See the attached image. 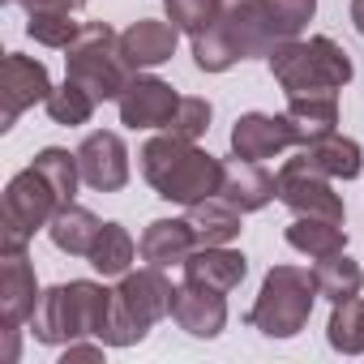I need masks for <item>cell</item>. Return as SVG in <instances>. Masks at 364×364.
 <instances>
[{
  "mask_svg": "<svg viewBox=\"0 0 364 364\" xmlns=\"http://www.w3.org/2000/svg\"><path fill=\"white\" fill-rule=\"evenodd\" d=\"M141 176L146 185L163 198V202H176V206H193V202H206L223 189V163L202 150L198 141L189 137H176L167 129H159L146 146H141Z\"/></svg>",
  "mask_w": 364,
  "mask_h": 364,
  "instance_id": "1",
  "label": "cell"
},
{
  "mask_svg": "<svg viewBox=\"0 0 364 364\" xmlns=\"http://www.w3.org/2000/svg\"><path fill=\"white\" fill-rule=\"evenodd\" d=\"M266 65L274 73V82L287 95H309V90H343L351 82V56L330 39V35H313V39H279L266 52Z\"/></svg>",
  "mask_w": 364,
  "mask_h": 364,
  "instance_id": "2",
  "label": "cell"
},
{
  "mask_svg": "<svg viewBox=\"0 0 364 364\" xmlns=\"http://www.w3.org/2000/svg\"><path fill=\"white\" fill-rule=\"evenodd\" d=\"M313 300H317L313 270L270 266L262 279V291L249 309V326L262 330L266 338H296L313 317Z\"/></svg>",
  "mask_w": 364,
  "mask_h": 364,
  "instance_id": "3",
  "label": "cell"
},
{
  "mask_svg": "<svg viewBox=\"0 0 364 364\" xmlns=\"http://www.w3.org/2000/svg\"><path fill=\"white\" fill-rule=\"evenodd\" d=\"M65 77L77 82L82 90H90L99 103L120 99V90H124L129 77H133L129 60L120 56V35H116L107 22H86L82 35L69 43Z\"/></svg>",
  "mask_w": 364,
  "mask_h": 364,
  "instance_id": "4",
  "label": "cell"
},
{
  "mask_svg": "<svg viewBox=\"0 0 364 364\" xmlns=\"http://www.w3.org/2000/svg\"><path fill=\"white\" fill-rule=\"evenodd\" d=\"M60 206V193L48 185V176L35 163L18 171L5 189V206H0V253H26L35 232L48 228Z\"/></svg>",
  "mask_w": 364,
  "mask_h": 364,
  "instance_id": "5",
  "label": "cell"
},
{
  "mask_svg": "<svg viewBox=\"0 0 364 364\" xmlns=\"http://www.w3.org/2000/svg\"><path fill=\"white\" fill-rule=\"evenodd\" d=\"M279 202L291 210V215H317V219H338L347 223V210H343V198L334 193V180L321 176L304 154L287 159L279 167Z\"/></svg>",
  "mask_w": 364,
  "mask_h": 364,
  "instance_id": "6",
  "label": "cell"
},
{
  "mask_svg": "<svg viewBox=\"0 0 364 364\" xmlns=\"http://www.w3.org/2000/svg\"><path fill=\"white\" fill-rule=\"evenodd\" d=\"M52 95V77L48 65L22 52H9L5 65H0V129H14L18 116L35 103H48Z\"/></svg>",
  "mask_w": 364,
  "mask_h": 364,
  "instance_id": "7",
  "label": "cell"
},
{
  "mask_svg": "<svg viewBox=\"0 0 364 364\" xmlns=\"http://www.w3.org/2000/svg\"><path fill=\"white\" fill-rule=\"evenodd\" d=\"M116 107H120V124H129V129H167L180 107V95L163 77L133 73L129 86L120 90Z\"/></svg>",
  "mask_w": 364,
  "mask_h": 364,
  "instance_id": "8",
  "label": "cell"
},
{
  "mask_svg": "<svg viewBox=\"0 0 364 364\" xmlns=\"http://www.w3.org/2000/svg\"><path fill=\"white\" fill-rule=\"evenodd\" d=\"M77 167H82V185H90L95 193H116L129 185V146L120 133H90L77 146Z\"/></svg>",
  "mask_w": 364,
  "mask_h": 364,
  "instance_id": "9",
  "label": "cell"
},
{
  "mask_svg": "<svg viewBox=\"0 0 364 364\" xmlns=\"http://www.w3.org/2000/svg\"><path fill=\"white\" fill-rule=\"evenodd\" d=\"M171 321L193 338H219L228 326V300H223V291L185 279L171 291Z\"/></svg>",
  "mask_w": 364,
  "mask_h": 364,
  "instance_id": "10",
  "label": "cell"
},
{
  "mask_svg": "<svg viewBox=\"0 0 364 364\" xmlns=\"http://www.w3.org/2000/svg\"><path fill=\"white\" fill-rule=\"evenodd\" d=\"M296 146V129L283 116H266V112H245L236 124H232V154L236 159H249V163H262V159H274L283 150Z\"/></svg>",
  "mask_w": 364,
  "mask_h": 364,
  "instance_id": "11",
  "label": "cell"
},
{
  "mask_svg": "<svg viewBox=\"0 0 364 364\" xmlns=\"http://www.w3.org/2000/svg\"><path fill=\"white\" fill-rule=\"evenodd\" d=\"M171 283L163 274V266H146V270H124L116 283V300L150 330L154 321H163L171 313Z\"/></svg>",
  "mask_w": 364,
  "mask_h": 364,
  "instance_id": "12",
  "label": "cell"
},
{
  "mask_svg": "<svg viewBox=\"0 0 364 364\" xmlns=\"http://www.w3.org/2000/svg\"><path fill=\"white\" fill-rule=\"evenodd\" d=\"M31 330L43 347H60V343H73V338H86L82 330V317H77V300H73V287L69 283H56L39 296L35 313H31Z\"/></svg>",
  "mask_w": 364,
  "mask_h": 364,
  "instance_id": "13",
  "label": "cell"
},
{
  "mask_svg": "<svg viewBox=\"0 0 364 364\" xmlns=\"http://www.w3.org/2000/svg\"><path fill=\"white\" fill-rule=\"evenodd\" d=\"M215 26H223L240 56H266L274 48V35H270V14H266V0H219V18Z\"/></svg>",
  "mask_w": 364,
  "mask_h": 364,
  "instance_id": "14",
  "label": "cell"
},
{
  "mask_svg": "<svg viewBox=\"0 0 364 364\" xmlns=\"http://www.w3.org/2000/svg\"><path fill=\"white\" fill-rule=\"evenodd\" d=\"M180 31L171 22H154V18H137L129 31H120V56L129 60L133 73L141 69H159L176 56Z\"/></svg>",
  "mask_w": 364,
  "mask_h": 364,
  "instance_id": "15",
  "label": "cell"
},
{
  "mask_svg": "<svg viewBox=\"0 0 364 364\" xmlns=\"http://www.w3.org/2000/svg\"><path fill=\"white\" fill-rule=\"evenodd\" d=\"M249 274V257L232 245H198L185 262V279L189 283H202V287H215V291H236Z\"/></svg>",
  "mask_w": 364,
  "mask_h": 364,
  "instance_id": "16",
  "label": "cell"
},
{
  "mask_svg": "<svg viewBox=\"0 0 364 364\" xmlns=\"http://www.w3.org/2000/svg\"><path fill=\"white\" fill-rule=\"evenodd\" d=\"M39 283H35V266L26 253H0V321H31L35 304H39Z\"/></svg>",
  "mask_w": 364,
  "mask_h": 364,
  "instance_id": "17",
  "label": "cell"
},
{
  "mask_svg": "<svg viewBox=\"0 0 364 364\" xmlns=\"http://www.w3.org/2000/svg\"><path fill=\"white\" fill-rule=\"evenodd\" d=\"M137 249H141L146 266H163L167 270V266H185L189 262V253L198 249V236H193L189 219H154V223H146Z\"/></svg>",
  "mask_w": 364,
  "mask_h": 364,
  "instance_id": "18",
  "label": "cell"
},
{
  "mask_svg": "<svg viewBox=\"0 0 364 364\" xmlns=\"http://www.w3.org/2000/svg\"><path fill=\"white\" fill-rule=\"evenodd\" d=\"M236 210H262L279 198V176H270L262 163H249V159H236L223 167V189H219Z\"/></svg>",
  "mask_w": 364,
  "mask_h": 364,
  "instance_id": "19",
  "label": "cell"
},
{
  "mask_svg": "<svg viewBox=\"0 0 364 364\" xmlns=\"http://www.w3.org/2000/svg\"><path fill=\"white\" fill-rule=\"evenodd\" d=\"M287 120L296 129V146H309L313 137L334 133V124H338V99H334V90L287 95Z\"/></svg>",
  "mask_w": 364,
  "mask_h": 364,
  "instance_id": "20",
  "label": "cell"
},
{
  "mask_svg": "<svg viewBox=\"0 0 364 364\" xmlns=\"http://www.w3.org/2000/svg\"><path fill=\"white\" fill-rule=\"evenodd\" d=\"M99 232H103V219H99L95 210L77 206V202H65V206L52 215V223H48L52 245H56L60 253H69V257H90Z\"/></svg>",
  "mask_w": 364,
  "mask_h": 364,
  "instance_id": "21",
  "label": "cell"
},
{
  "mask_svg": "<svg viewBox=\"0 0 364 364\" xmlns=\"http://www.w3.org/2000/svg\"><path fill=\"white\" fill-rule=\"evenodd\" d=\"M300 154H304L321 176H330V180H355V176L364 171V150H360V141L343 137L338 129L326 133V137H313L309 146H300Z\"/></svg>",
  "mask_w": 364,
  "mask_h": 364,
  "instance_id": "22",
  "label": "cell"
},
{
  "mask_svg": "<svg viewBox=\"0 0 364 364\" xmlns=\"http://www.w3.org/2000/svg\"><path fill=\"white\" fill-rule=\"evenodd\" d=\"M189 215V223H193V236H198V245H232L236 236H240V219H245V210H236L223 193H215V198H206V202H193V206H185Z\"/></svg>",
  "mask_w": 364,
  "mask_h": 364,
  "instance_id": "23",
  "label": "cell"
},
{
  "mask_svg": "<svg viewBox=\"0 0 364 364\" xmlns=\"http://www.w3.org/2000/svg\"><path fill=\"white\" fill-rule=\"evenodd\" d=\"M287 245L304 257H330L347 249V228L338 219H317V215H296L287 228Z\"/></svg>",
  "mask_w": 364,
  "mask_h": 364,
  "instance_id": "24",
  "label": "cell"
},
{
  "mask_svg": "<svg viewBox=\"0 0 364 364\" xmlns=\"http://www.w3.org/2000/svg\"><path fill=\"white\" fill-rule=\"evenodd\" d=\"M313 283H317V296H326V300L334 304V300L360 296L364 270H360V262H351L347 253H330V257H317V262H313Z\"/></svg>",
  "mask_w": 364,
  "mask_h": 364,
  "instance_id": "25",
  "label": "cell"
},
{
  "mask_svg": "<svg viewBox=\"0 0 364 364\" xmlns=\"http://www.w3.org/2000/svg\"><path fill=\"white\" fill-rule=\"evenodd\" d=\"M137 253H141V249L133 245V236H129L120 223H103V232H99V240H95V249H90V266H95L103 279H120V274L133 266Z\"/></svg>",
  "mask_w": 364,
  "mask_h": 364,
  "instance_id": "26",
  "label": "cell"
},
{
  "mask_svg": "<svg viewBox=\"0 0 364 364\" xmlns=\"http://www.w3.org/2000/svg\"><path fill=\"white\" fill-rule=\"evenodd\" d=\"M326 338H330V347L343 351V355H360V351H364V300H360V296L334 300L330 321H326Z\"/></svg>",
  "mask_w": 364,
  "mask_h": 364,
  "instance_id": "27",
  "label": "cell"
},
{
  "mask_svg": "<svg viewBox=\"0 0 364 364\" xmlns=\"http://www.w3.org/2000/svg\"><path fill=\"white\" fill-rule=\"evenodd\" d=\"M193 39V60H198V69L202 73H228L232 65H240L245 56H240V48H236V39L223 31V26H206V31H198V35H189Z\"/></svg>",
  "mask_w": 364,
  "mask_h": 364,
  "instance_id": "28",
  "label": "cell"
},
{
  "mask_svg": "<svg viewBox=\"0 0 364 364\" xmlns=\"http://www.w3.org/2000/svg\"><path fill=\"white\" fill-rule=\"evenodd\" d=\"M35 167L48 176V185L60 193V202H73L77 198V185H82V167H77V150L69 154L65 146H43L35 154Z\"/></svg>",
  "mask_w": 364,
  "mask_h": 364,
  "instance_id": "29",
  "label": "cell"
},
{
  "mask_svg": "<svg viewBox=\"0 0 364 364\" xmlns=\"http://www.w3.org/2000/svg\"><path fill=\"white\" fill-rule=\"evenodd\" d=\"M48 116H52V124H86L90 116H95V107H99V99L90 95V90H82L77 82H69L65 77V86H52V95H48Z\"/></svg>",
  "mask_w": 364,
  "mask_h": 364,
  "instance_id": "30",
  "label": "cell"
},
{
  "mask_svg": "<svg viewBox=\"0 0 364 364\" xmlns=\"http://www.w3.org/2000/svg\"><path fill=\"white\" fill-rule=\"evenodd\" d=\"M26 35H31L35 43H43V48L69 52V43L82 35V22H73V14H60V9H39V14H31Z\"/></svg>",
  "mask_w": 364,
  "mask_h": 364,
  "instance_id": "31",
  "label": "cell"
},
{
  "mask_svg": "<svg viewBox=\"0 0 364 364\" xmlns=\"http://www.w3.org/2000/svg\"><path fill=\"white\" fill-rule=\"evenodd\" d=\"M266 14H270V35L279 39H300V31L313 22L317 14V0H266Z\"/></svg>",
  "mask_w": 364,
  "mask_h": 364,
  "instance_id": "32",
  "label": "cell"
},
{
  "mask_svg": "<svg viewBox=\"0 0 364 364\" xmlns=\"http://www.w3.org/2000/svg\"><path fill=\"white\" fill-rule=\"evenodd\" d=\"M163 9H167V22L176 31L198 35L219 18V0H163Z\"/></svg>",
  "mask_w": 364,
  "mask_h": 364,
  "instance_id": "33",
  "label": "cell"
},
{
  "mask_svg": "<svg viewBox=\"0 0 364 364\" xmlns=\"http://www.w3.org/2000/svg\"><path fill=\"white\" fill-rule=\"evenodd\" d=\"M210 116H215L210 99H198V95H180V107H176V116H171L167 133H176V137H189V141H198V137H202V133L210 129Z\"/></svg>",
  "mask_w": 364,
  "mask_h": 364,
  "instance_id": "34",
  "label": "cell"
},
{
  "mask_svg": "<svg viewBox=\"0 0 364 364\" xmlns=\"http://www.w3.org/2000/svg\"><path fill=\"white\" fill-rule=\"evenodd\" d=\"M14 5H22L26 14H39V9H60V14H77L86 0H14Z\"/></svg>",
  "mask_w": 364,
  "mask_h": 364,
  "instance_id": "35",
  "label": "cell"
},
{
  "mask_svg": "<svg viewBox=\"0 0 364 364\" xmlns=\"http://www.w3.org/2000/svg\"><path fill=\"white\" fill-rule=\"evenodd\" d=\"M103 347H107V343L95 347V343H77V338H73V343H65V355H60V360H65V364H73V360H103Z\"/></svg>",
  "mask_w": 364,
  "mask_h": 364,
  "instance_id": "36",
  "label": "cell"
},
{
  "mask_svg": "<svg viewBox=\"0 0 364 364\" xmlns=\"http://www.w3.org/2000/svg\"><path fill=\"white\" fill-rule=\"evenodd\" d=\"M351 22H355V31L364 35V0H351Z\"/></svg>",
  "mask_w": 364,
  "mask_h": 364,
  "instance_id": "37",
  "label": "cell"
}]
</instances>
